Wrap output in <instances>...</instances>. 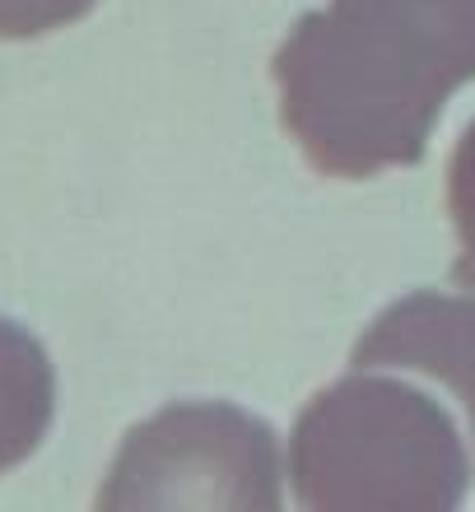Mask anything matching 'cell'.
I'll list each match as a JSON object with an SVG mask.
<instances>
[{
	"label": "cell",
	"mask_w": 475,
	"mask_h": 512,
	"mask_svg": "<svg viewBox=\"0 0 475 512\" xmlns=\"http://www.w3.org/2000/svg\"><path fill=\"white\" fill-rule=\"evenodd\" d=\"M56 415L52 359L19 322L0 317V475L42 447Z\"/></svg>",
	"instance_id": "5b68a950"
},
{
	"label": "cell",
	"mask_w": 475,
	"mask_h": 512,
	"mask_svg": "<svg viewBox=\"0 0 475 512\" xmlns=\"http://www.w3.org/2000/svg\"><path fill=\"white\" fill-rule=\"evenodd\" d=\"M94 5L98 0H0V38H42L84 19Z\"/></svg>",
	"instance_id": "52a82bcc"
},
{
	"label": "cell",
	"mask_w": 475,
	"mask_h": 512,
	"mask_svg": "<svg viewBox=\"0 0 475 512\" xmlns=\"http://www.w3.org/2000/svg\"><path fill=\"white\" fill-rule=\"evenodd\" d=\"M280 443L266 419L229 401H182L126 433L98 508H252L275 512Z\"/></svg>",
	"instance_id": "3957f363"
},
{
	"label": "cell",
	"mask_w": 475,
	"mask_h": 512,
	"mask_svg": "<svg viewBox=\"0 0 475 512\" xmlns=\"http://www.w3.org/2000/svg\"><path fill=\"white\" fill-rule=\"evenodd\" d=\"M289 480L313 512H452L471 489V457L438 401L354 368L303 405Z\"/></svg>",
	"instance_id": "7a4b0ae2"
},
{
	"label": "cell",
	"mask_w": 475,
	"mask_h": 512,
	"mask_svg": "<svg viewBox=\"0 0 475 512\" xmlns=\"http://www.w3.org/2000/svg\"><path fill=\"white\" fill-rule=\"evenodd\" d=\"M271 75L317 173L415 168L443 103L475 80V0H331L289 28Z\"/></svg>",
	"instance_id": "6da1fadb"
},
{
	"label": "cell",
	"mask_w": 475,
	"mask_h": 512,
	"mask_svg": "<svg viewBox=\"0 0 475 512\" xmlns=\"http://www.w3.org/2000/svg\"><path fill=\"white\" fill-rule=\"evenodd\" d=\"M354 368H401L429 373L462 396L475 433V294H420L396 298L354 340Z\"/></svg>",
	"instance_id": "277c9868"
},
{
	"label": "cell",
	"mask_w": 475,
	"mask_h": 512,
	"mask_svg": "<svg viewBox=\"0 0 475 512\" xmlns=\"http://www.w3.org/2000/svg\"><path fill=\"white\" fill-rule=\"evenodd\" d=\"M448 201H452L457 238H462V256H457L452 275H457L466 294H475V122L466 126V135L457 140V154H452Z\"/></svg>",
	"instance_id": "8992f818"
}]
</instances>
